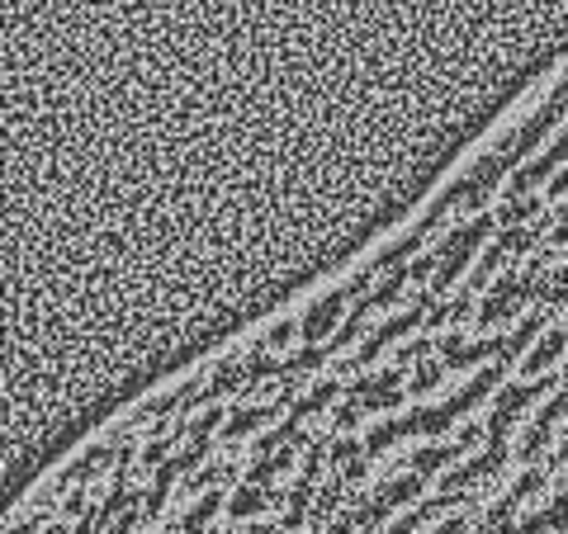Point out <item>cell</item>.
Here are the masks:
<instances>
[{
  "instance_id": "6da1fadb",
  "label": "cell",
  "mask_w": 568,
  "mask_h": 534,
  "mask_svg": "<svg viewBox=\"0 0 568 534\" xmlns=\"http://www.w3.org/2000/svg\"><path fill=\"white\" fill-rule=\"evenodd\" d=\"M563 109H568V76H563V81H554L550 100H544V105L535 109V118H531L526 128H521L516 137H507L502 147H492L497 156L507 161V171H512V176L521 171V166H531V152H535L540 142H544V133H550V128L559 124V118H563Z\"/></svg>"
},
{
  "instance_id": "7a4b0ae2",
  "label": "cell",
  "mask_w": 568,
  "mask_h": 534,
  "mask_svg": "<svg viewBox=\"0 0 568 534\" xmlns=\"http://www.w3.org/2000/svg\"><path fill=\"white\" fill-rule=\"evenodd\" d=\"M464 237H460V251L455 256H450L445 265H441V270L431 275V284H426V294H431L436 303H441V294H450V284H455L464 270H469V260H473V251H479L483 247V241L497 232V223H492V213H479V217H464Z\"/></svg>"
},
{
  "instance_id": "3957f363",
  "label": "cell",
  "mask_w": 568,
  "mask_h": 534,
  "mask_svg": "<svg viewBox=\"0 0 568 534\" xmlns=\"http://www.w3.org/2000/svg\"><path fill=\"white\" fill-rule=\"evenodd\" d=\"M431 307H436V298L426 294V288H421V294H412V307H408V312H398V317H384V322H379V327L365 336V341H360V350H355V369H360V364H374L379 355H384V350L398 341V336H408L417 322H426V312H431Z\"/></svg>"
},
{
  "instance_id": "277c9868",
  "label": "cell",
  "mask_w": 568,
  "mask_h": 534,
  "mask_svg": "<svg viewBox=\"0 0 568 534\" xmlns=\"http://www.w3.org/2000/svg\"><path fill=\"white\" fill-rule=\"evenodd\" d=\"M421 488H426V478H421V473H402V478H389L384 488H379V492H374V497H370L365 506H355L350 516H355V525H360V529L370 534V529H374L379 520H384V516L393 511V506H408V501H417V497H421Z\"/></svg>"
},
{
  "instance_id": "5b68a950",
  "label": "cell",
  "mask_w": 568,
  "mask_h": 534,
  "mask_svg": "<svg viewBox=\"0 0 568 534\" xmlns=\"http://www.w3.org/2000/svg\"><path fill=\"white\" fill-rule=\"evenodd\" d=\"M535 298V288L521 279V275H497V284L488 288V298L479 303V327L488 331V327H497L502 317H512V312H521Z\"/></svg>"
},
{
  "instance_id": "8992f818",
  "label": "cell",
  "mask_w": 568,
  "mask_h": 534,
  "mask_svg": "<svg viewBox=\"0 0 568 534\" xmlns=\"http://www.w3.org/2000/svg\"><path fill=\"white\" fill-rule=\"evenodd\" d=\"M568 161V128L559 133V142H554V147H544L531 166H521V171L516 176H507V189H502V199H526V194L535 189V185H544V180H550L554 171H559V166Z\"/></svg>"
},
{
  "instance_id": "52a82bcc",
  "label": "cell",
  "mask_w": 568,
  "mask_h": 534,
  "mask_svg": "<svg viewBox=\"0 0 568 534\" xmlns=\"http://www.w3.org/2000/svg\"><path fill=\"white\" fill-rule=\"evenodd\" d=\"M507 176V161L497 156V152H483L479 161L469 166V199H464V217H479L483 208H488V199H492V189H497V180Z\"/></svg>"
},
{
  "instance_id": "ba28073f",
  "label": "cell",
  "mask_w": 568,
  "mask_h": 534,
  "mask_svg": "<svg viewBox=\"0 0 568 534\" xmlns=\"http://www.w3.org/2000/svg\"><path fill=\"white\" fill-rule=\"evenodd\" d=\"M346 303H350V294L346 288H337V294H327V298H318L313 307L299 317V327H303V336L299 341L303 346H322V336H337V317L346 312Z\"/></svg>"
},
{
  "instance_id": "9c48e42d",
  "label": "cell",
  "mask_w": 568,
  "mask_h": 534,
  "mask_svg": "<svg viewBox=\"0 0 568 534\" xmlns=\"http://www.w3.org/2000/svg\"><path fill=\"white\" fill-rule=\"evenodd\" d=\"M563 350H568V331L563 327H554V331H544L540 341H535V350L521 359V378L526 383H535V378H544V374H554V364L563 359Z\"/></svg>"
},
{
  "instance_id": "30bf717a",
  "label": "cell",
  "mask_w": 568,
  "mask_h": 534,
  "mask_svg": "<svg viewBox=\"0 0 568 534\" xmlns=\"http://www.w3.org/2000/svg\"><path fill=\"white\" fill-rule=\"evenodd\" d=\"M284 407H294L289 398H275L270 407H237L232 417H228V426H223V440H242V435H256L266 421H275Z\"/></svg>"
},
{
  "instance_id": "8fae6325",
  "label": "cell",
  "mask_w": 568,
  "mask_h": 534,
  "mask_svg": "<svg viewBox=\"0 0 568 534\" xmlns=\"http://www.w3.org/2000/svg\"><path fill=\"white\" fill-rule=\"evenodd\" d=\"M544 204H550V199H540V194H526V199H502V204L492 208V223H497V232L531 227V217H544Z\"/></svg>"
},
{
  "instance_id": "7c38bea8",
  "label": "cell",
  "mask_w": 568,
  "mask_h": 534,
  "mask_svg": "<svg viewBox=\"0 0 568 534\" xmlns=\"http://www.w3.org/2000/svg\"><path fill=\"white\" fill-rule=\"evenodd\" d=\"M270 501H284L279 492H270V488H251V482H242L232 497H228V516L232 520H251V516H260Z\"/></svg>"
},
{
  "instance_id": "4fadbf2b",
  "label": "cell",
  "mask_w": 568,
  "mask_h": 534,
  "mask_svg": "<svg viewBox=\"0 0 568 534\" xmlns=\"http://www.w3.org/2000/svg\"><path fill=\"white\" fill-rule=\"evenodd\" d=\"M237 388H247V364L223 359V364H213V378L204 383V402H218V398L237 393Z\"/></svg>"
},
{
  "instance_id": "5bb4252c",
  "label": "cell",
  "mask_w": 568,
  "mask_h": 534,
  "mask_svg": "<svg viewBox=\"0 0 568 534\" xmlns=\"http://www.w3.org/2000/svg\"><path fill=\"white\" fill-rule=\"evenodd\" d=\"M412 284V275H408V265H398V270L393 275H384V279H379V288H374V294H365L360 303H355V307H360L365 312V317H370V312H379V307H389L393 298H402V288H408Z\"/></svg>"
},
{
  "instance_id": "9a60e30c",
  "label": "cell",
  "mask_w": 568,
  "mask_h": 534,
  "mask_svg": "<svg viewBox=\"0 0 568 534\" xmlns=\"http://www.w3.org/2000/svg\"><path fill=\"white\" fill-rule=\"evenodd\" d=\"M464 449L460 445H421V449H412V458H408V464H412V473H421V478H431V473H441L445 464H455V458H460Z\"/></svg>"
},
{
  "instance_id": "2e32d148",
  "label": "cell",
  "mask_w": 568,
  "mask_h": 534,
  "mask_svg": "<svg viewBox=\"0 0 568 534\" xmlns=\"http://www.w3.org/2000/svg\"><path fill=\"white\" fill-rule=\"evenodd\" d=\"M337 393H341V388H337V378H322V383L313 388V393H308V398H299V402L289 407V421H308V417H318L322 407H331V402H337Z\"/></svg>"
},
{
  "instance_id": "e0dca14e",
  "label": "cell",
  "mask_w": 568,
  "mask_h": 534,
  "mask_svg": "<svg viewBox=\"0 0 568 534\" xmlns=\"http://www.w3.org/2000/svg\"><path fill=\"white\" fill-rule=\"evenodd\" d=\"M554 529H568V497L550 501L540 516H531L526 525H516V534H554Z\"/></svg>"
},
{
  "instance_id": "ac0fdd59",
  "label": "cell",
  "mask_w": 568,
  "mask_h": 534,
  "mask_svg": "<svg viewBox=\"0 0 568 534\" xmlns=\"http://www.w3.org/2000/svg\"><path fill=\"white\" fill-rule=\"evenodd\" d=\"M176 478H180V473H176L171 464H161V469H157L147 497H142V520H157V516H161V506H166V497H171V482H176Z\"/></svg>"
},
{
  "instance_id": "d6986e66",
  "label": "cell",
  "mask_w": 568,
  "mask_h": 534,
  "mask_svg": "<svg viewBox=\"0 0 568 534\" xmlns=\"http://www.w3.org/2000/svg\"><path fill=\"white\" fill-rule=\"evenodd\" d=\"M218 506H223V492L213 488L208 497H199V501H195V511H189V516L176 525V534H204V529H208V520L218 516Z\"/></svg>"
},
{
  "instance_id": "ffe728a7",
  "label": "cell",
  "mask_w": 568,
  "mask_h": 534,
  "mask_svg": "<svg viewBox=\"0 0 568 534\" xmlns=\"http://www.w3.org/2000/svg\"><path fill=\"white\" fill-rule=\"evenodd\" d=\"M441 378H445V364H441V359H421V364H417V374L408 378V393H412V398H426Z\"/></svg>"
},
{
  "instance_id": "44dd1931",
  "label": "cell",
  "mask_w": 568,
  "mask_h": 534,
  "mask_svg": "<svg viewBox=\"0 0 568 534\" xmlns=\"http://www.w3.org/2000/svg\"><path fill=\"white\" fill-rule=\"evenodd\" d=\"M563 417H568V393H563V388H559V393H554V398H544V407L535 411V421H531V426H535V430H544V435H550V430H554V426H559Z\"/></svg>"
},
{
  "instance_id": "7402d4cb",
  "label": "cell",
  "mask_w": 568,
  "mask_h": 534,
  "mask_svg": "<svg viewBox=\"0 0 568 534\" xmlns=\"http://www.w3.org/2000/svg\"><path fill=\"white\" fill-rule=\"evenodd\" d=\"M294 336H303L299 317H284V322H275L266 336H260V346H256V350H279V346H294Z\"/></svg>"
},
{
  "instance_id": "603a6c76",
  "label": "cell",
  "mask_w": 568,
  "mask_h": 534,
  "mask_svg": "<svg viewBox=\"0 0 568 534\" xmlns=\"http://www.w3.org/2000/svg\"><path fill=\"white\" fill-rule=\"evenodd\" d=\"M341 497H346V478H331L327 488H322V497L313 501V520L322 525V520H327V516H331V511H337V506H341Z\"/></svg>"
},
{
  "instance_id": "cb8c5ba5",
  "label": "cell",
  "mask_w": 568,
  "mask_h": 534,
  "mask_svg": "<svg viewBox=\"0 0 568 534\" xmlns=\"http://www.w3.org/2000/svg\"><path fill=\"white\" fill-rule=\"evenodd\" d=\"M270 374H279V364L270 359V350H251V359H247V393H256V383H266Z\"/></svg>"
},
{
  "instance_id": "d4e9b609",
  "label": "cell",
  "mask_w": 568,
  "mask_h": 534,
  "mask_svg": "<svg viewBox=\"0 0 568 534\" xmlns=\"http://www.w3.org/2000/svg\"><path fill=\"white\" fill-rule=\"evenodd\" d=\"M431 336H417V341H408V346H398V355H393V364H398V369H417V364L426 359V355H431Z\"/></svg>"
},
{
  "instance_id": "484cf974",
  "label": "cell",
  "mask_w": 568,
  "mask_h": 534,
  "mask_svg": "<svg viewBox=\"0 0 568 534\" xmlns=\"http://www.w3.org/2000/svg\"><path fill=\"white\" fill-rule=\"evenodd\" d=\"M544 482H550V469H526V473H521L507 492H512L516 501H526V497H535V492L544 488Z\"/></svg>"
},
{
  "instance_id": "4316f807",
  "label": "cell",
  "mask_w": 568,
  "mask_h": 534,
  "mask_svg": "<svg viewBox=\"0 0 568 534\" xmlns=\"http://www.w3.org/2000/svg\"><path fill=\"white\" fill-rule=\"evenodd\" d=\"M327 458H331L337 469H350L355 458H360V440H350V435H337V440L327 445Z\"/></svg>"
},
{
  "instance_id": "83f0119b",
  "label": "cell",
  "mask_w": 568,
  "mask_h": 534,
  "mask_svg": "<svg viewBox=\"0 0 568 534\" xmlns=\"http://www.w3.org/2000/svg\"><path fill=\"white\" fill-rule=\"evenodd\" d=\"M393 440H398V417H393V421H384V426H374V430L365 435V454H370V458H374V454H384Z\"/></svg>"
},
{
  "instance_id": "f1b7e54d",
  "label": "cell",
  "mask_w": 568,
  "mask_h": 534,
  "mask_svg": "<svg viewBox=\"0 0 568 534\" xmlns=\"http://www.w3.org/2000/svg\"><path fill=\"white\" fill-rule=\"evenodd\" d=\"M360 411H365L360 402H350V398H346L337 411H331V426H337V430L346 435V430H355V421H360Z\"/></svg>"
},
{
  "instance_id": "f546056e",
  "label": "cell",
  "mask_w": 568,
  "mask_h": 534,
  "mask_svg": "<svg viewBox=\"0 0 568 534\" xmlns=\"http://www.w3.org/2000/svg\"><path fill=\"white\" fill-rule=\"evenodd\" d=\"M469 312H473V294H469V288H460V294L450 298V327H460Z\"/></svg>"
},
{
  "instance_id": "4dcf8cb0",
  "label": "cell",
  "mask_w": 568,
  "mask_h": 534,
  "mask_svg": "<svg viewBox=\"0 0 568 534\" xmlns=\"http://www.w3.org/2000/svg\"><path fill=\"white\" fill-rule=\"evenodd\" d=\"M559 247H568V204L554 213V227H550V251H559Z\"/></svg>"
},
{
  "instance_id": "1f68e13d",
  "label": "cell",
  "mask_w": 568,
  "mask_h": 534,
  "mask_svg": "<svg viewBox=\"0 0 568 534\" xmlns=\"http://www.w3.org/2000/svg\"><path fill=\"white\" fill-rule=\"evenodd\" d=\"M421 327H426V336H436L441 327H450V303H436L431 312H426V322H421Z\"/></svg>"
},
{
  "instance_id": "d6a6232c",
  "label": "cell",
  "mask_w": 568,
  "mask_h": 534,
  "mask_svg": "<svg viewBox=\"0 0 568 534\" xmlns=\"http://www.w3.org/2000/svg\"><path fill=\"white\" fill-rule=\"evenodd\" d=\"M479 440H488V426H479V421H469V426L460 430V440H455V445H460V449H473V445H479Z\"/></svg>"
},
{
  "instance_id": "836d02e7",
  "label": "cell",
  "mask_w": 568,
  "mask_h": 534,
  "mask_svg": "<svg viewBox=\"0 0 568 534\" xmlns=\"http://www.w3.org/2000/svg\"><path fill=\"white\" fill-rule=\"evenodd\" d=\"M137 525H142V511H137V506H133V511H128V516H118V520H114V525H109L105 534H133Z\"/></svg>"
},
{
  "instance_id": "e575fe53",
  "label": "cell",
  "mask_w": 568,
  "mask_h": 534,
  "mask_svg": "<svg viewBox=\"0 0 568 534\" xmlns=\"http://www.w3.org/2000/svg\"><path fill=\"white\" fill-rule=\"evenodd\" d=\"M86 511V488H71V497L62 501V516H81Z\"/></svg>"
},
{
  "instance_id": "d590c367",
  "label": "cell",
  "mask_w": 568,
  "mask_h": 534,
  "mask_svg": "<svg viewBox=\"0 0 568 534\" xmlns=\"http://www.w3.org/2000/svg\"><path fill=\"white\" fill-rule=\"evenodd\" d=\"M469 525H473V516H455V520H445V525H436L431 534H469Z\"/></svg>"
},
{
  "instance_id": "8d00e7d4",
  "label": "cell",
  "mask_w": 568,
  "mask_h": 534,
  "mask_svg": "<svg viewBox=\"0 0 568 534\" xmlns=\"http://www.w3.org/2000/svg\"><path fill=\"white\" fill-rule=\"evenodd\" d=\"M563 194H568V166H563V171L550 180V194H544V199H563Z\"/></svg>"
},
{
  "instance_id": "74e56055",
  "label": "cell",
  "mask_w": 568,
  "mask_h": 534,
  "mask_svg": "<svg viewBox=\"0 0 568 534\" xmlns=\"http://www.w3.org/2000/svg\"><path fill=\"white\" fill-rule=\"evenodd\" d=\"M563 458H568V426H563V440H559V454L550 458V464H544V469H550V473H559L563 469Z\"/></svg>"
},
{
  "instance_id": "f35d334b",
  "label": "cell",
  "mask_w": 568,
  "mask_h": 534,
  "mask_svg": "<svg viewBox=\"0 0 568 534\" xmlns=\"http://www.w3.org/2000/svg\"><path fill=\"white\" fill-rule=\"evenodd\" d=\"M355 529V516H341L337 525H327V529H318V534H350Z\"/></svg>"
},
{
  "instance_id": "ab89813d",
  "label": "cell",
  "mask_w": 568,
  "mask_h": 534,
  "mask_svg": "<svg viewBox=\"0 0 568 534\" xmlns=\"http://www.w3.org/2000/svg\"><path fill=\"white\" fill-rule=\"evenodd\" d=\"M43 534H66V525H62V520H53V525H47Z\"/></svg>"
},
{
  "instance_id": "60d3db41",
  "label": "cell",
  "mask_w": 568,
  "mask_h": 534,
  "mask_svg": "<svg viewBox=\"0 0 568 534\" xmlns=\"http://www.w3.org/2000/svg\"><path fill=\"white\" fill-rule=\"evenodd\" d=\"M559 378H563V393H568V369H563V374H559Z\"/></svg>"
},
{
  "instance_id": "b9f144b4",
  "label": "cell",
  "mask_w": 568,
  "mask_h": 534,
  "mask_svg": "<svg viewBox=\"0 0 568 534\" xmlns=\"http://www.w3.org/2000/svg\"><path fill=\"white\" fill-rule=\"evenodd\" d=\"M563 497H568V473H563Z\"/></svg>"
},
{
  "instance_id": "7bdbcfd3",
  "label": "cell",
  "mask_w": 568,
  "mask_h": 534,
  "mask_svg": "<svg viewBox=\"0 0 568 534\" xmlns=\"http://www.w3.org/2000/svg\"><path fill=\"white\" fill-rule=\"evenodd\" d=\"M563 331H568V317H563Z\"/></svg>"
}]
</instances>
